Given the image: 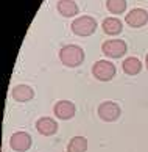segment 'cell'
<instances>
[{"label": "cell", "instance_id": "cell-1", "mask_svg": "<svg viewBox=\"0 0 148 152\" xmlns=\"http://www.w3.org/2000/svg\"><path fill=\"white\" fill-rule=\"evenodd\" d=\"M59 60L67 67H77L84 61V50L75 44L64 46L59 50Z\"/></svg>", "mask_w": 148, "mask_h": 152}, {"label": "cell", "instance_id": "cell-2", "mask_svg": "<svg viewBox=\"0 0 148 152\" xmlns=\"http://www.w3.org/2000/svg\"><path fill=\"white\" fill-rule=\"evenodd\" d=\"M70 27L77 36H90L97 30V20L92 16H79L72 22Z\"/></svg>", "mask_w": 148, "mask_h": 152}, {"label": "cell", "instance_id": "cell-3", "mask_svg": "<svg viewBox=\"0 0 148 152\" xmlns=\"http://www.w3.org/2000/svg\"><path fill=\"white\" fill-rule=\"evenodd\" d=\"M92 74L100 82H109L116 75V66L108 60H98L92 66Z\"/></svg>", "mask_w": 148, "mask_h": 152}, {"label": "cell", "instance_id": "cell-4", "mask_svg": "<svg viewBox=\"0 0 148 152\" xmlns=\"http://www.w3.org/2000/svg\"><path fill=\"white\" fill-rule=\"evenodd\" d=\"M101 52L109 58H122L126 53V42L123 39H108L101 44Z\"/></svg>", "mask_w": 148, "mask_h": 152}, {"label": "cell", "instance_id": "cell-5", "mask_svg": "<svg viewBox=\"0 0 148 152\" xmlns=\"http://www.w3.org/2000/svg\"><path fill=\"white\" fill-rule=\"evenodd\" d=\"M98 116H100V119H103L106 122H114L120 116V107L116 102H111V100L101 102L98 105Z\"/></svg>", "mask_w": 148, "mask_h": 152}, {"label": "cell", "instance_id": "cell-6", "mask_svg": "<svg viewBox=\"0 0 148 152\" xmlns=\"http://www.w3.org/2000/svg\"><path fill=\"white\" fill-rule=\"evenodd\" d=\"M125 22L133 27V28H139V27H144L148 22V11L144 8H134L131 10L129 13L125 16Z\"/></svg>", "mask_w": 148, "mask_h": 152}, {"label": "cell", "instance_id": "cell-7", "mask_svg": "<svg viewBox=\"0 0 148 152\" xmlns=\"http://www.w3.org/2000/svg\"><path fill=\"white\" fill-rule=\"evenodd\" d=\"M9 146L16 152H27L31 148V137L27 132H16L9 140Z\"/></svg>", "mask_w": 148, "mask_h": 152}, {"label": "cell", "instance_id": "cell-8", "mask_svg": "<svg viewBox=\"0 0 148 152\" xmlns=\"http://www.w3.org/2000/svg\"><path fill=\"white\" fill-rule=\"evenodd\" d=\"M53 113L59 119H72L75 116V104L70 100H59L53 107Z\"/></svg>", "mask_w": 148, "mask_h": 152}, {"label": "cell", "instance_id": "cell-9", "mask_svg": "<svg viewBox=\"0 0 148 152\" xmlns=\"http://www.w3.org/2000/svg\"><path fill=\"white\" fill-rule=\"evenodd\" d=\"M36 129L41 135H44V137H52V135H55L58 132V122H56L53 118L44 116V118H39L38 119Z\"/></svg>", "mask_w": 148, "mask_h": 152}, {"label": "cell", "instance_id": "cell-10", "mask_svg": "<svg viewBox=\"0 0 148 152\" xmlns=\"http://www.w3.org/2000/svg\"><path fill=\"white\" fill-rule=\"evenodd\" d=\"M11 94H13V99L17 100V102H28L35 97V91L28 85H16Z\"/></svg>", "mask_w": 148, "mask_h": 152}, {"label": "cell", "instance_id": "cell-11", "mask_svg": "<svg viewBox=\"0 0 148 152\" xmlns=\"http://www.w3.org/2000/svg\"><path fill=\"white\" fill-rule=\"evenodd\" d=\"M101 27H103V31L109 36H116L118 33H122V28H123L122 22L117 18H106L103 20V24H101Z\"/></svg>", "mask_w": 148, "mask_h": 152}, {"label": "cell", "instance_id": "cell-12", "mask_svg": "<svg viewBox=\"0 0 148 152\" xmlns=\"http://www.w3.org/2000/svg\"><path fill=\"white\" fill-rule=\"evenodd\" d=\"M58 11L64 18H73L78 14V5L73 0H59L58 2Z\"/></svg>", "mask_w": 148, "mask_h": 152}, {"label": "cell", "instance_id": "cell-13", "mask_svg": "<svg viewBox=\"0 0 148 152\" xmlns=\"http://www.w3.org/2000/svg\"><path fill=\"white\" fill-rule=\"evenodd\" d=\"M123 72L125 74H128V75H136V74H139V72L142 71V63H140V60L139 58H136V57H129L123 61Z\"/></svg>", "mask_w": 148, "mask_h": 152}, {"label": "cell", "instance_id": "cell-14", "mask_svg": "<svg viewBox=\"0 0 148 152\" xmlns=\"http://www.w3.org/2000/svg\"><path fill=\"white\" fill-rule=\"evenodd\" d=\"M87 140L84 137H73L67 144V152H86Z\"/></svg>", "mask_w": 148, "mask_h": 152}, {"label": "cell", "instance_id": "cell-15", "mask_svg": "<svg viewBox=\"0 0 148 152\" xmlns=\"http://www.w3.org/2000/svg\"><path fill=\"white\" fill-rule=\"evenodd\" d=\"M106 8L112 14H122L126 10V0H106Z\"/></svg>", "mask_w": 148, "mask_h": 152}, {"label": "cell", "instance_id": "cell-16", "mask_svg": "<svg viewBox=\"0 0 148 152\" xmlns=\"http://www.w3.org/2000/svg\"><path fill=\"white\" fill-rule=\"evenodd\" d=\"M145 63H147V69H148V53H147V57H145Z\"/></svg>", "mask_w": 148, "mask_h": 152}]
</instances>
